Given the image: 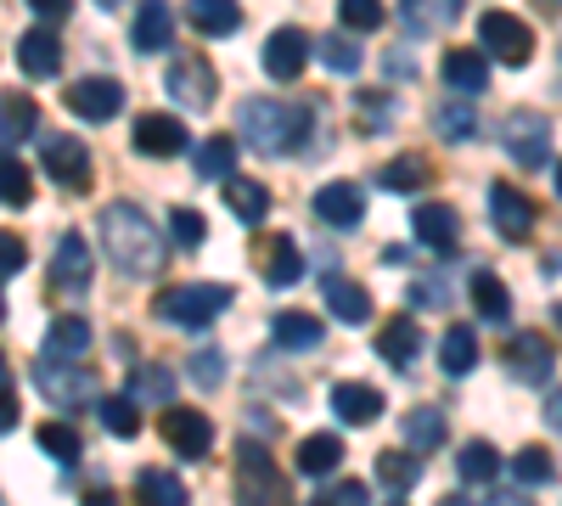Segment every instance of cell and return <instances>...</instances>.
Instances as JSON below:
<instances>
[{
	"label": "cell",
	"mask_w": 562,
	"mask_h": 506,
	"mask_svg": "<svg viewBox=\"0 0 562 506\" xmlns=\"http://www.w3.org/2000/svg\"><path fill=\"white\" fill-rule=\"evenodd\" d=\"M102 248H108L113 270H124V276H158L164 270V232H153L147 209H135V203L102 209Z\"/></svg>",
	"instance_id": "obj_1"
},
{
	"label": "cell",
	"mask_w": 562,
	"mask_h": 506,
	"mask_svg": "<svg viewBox=\"0 0 562 506\" xmlns=\"http://www.w3.org/2000/svg\"><path fill=\"white\" fill-rule=\"evenodd\" d=\"M237 130H243V142L259 147V153H299V142H310V130H315V108L310 102L254 97V102H243Z\"/></svg>",
	"instance_id": "obj_2"
},
{
	"label": "cell",
	"mask_w": 562,
	"mask_h": 506,
	"mask_svg": "<svg viewBox=\"0 0 562 506\" xmlns=\"http://www.w3.org/2000/svg\"><path fill=\"white\" fill-rule=\"evenodd\" d=\"M231 310V288H214V282H192V288H164L153 315L169 321V327H209Z\"/></svg>",
	"instance_id": "obj_3"
},
{
	"label": "cell",
	"mask_w": 562,
	"mask_h": 506,
	"mask_svg": "<svg viewBox=\"0 0 562 506\" xmlns=\"http://www.w3.org/2000/svg\"><path fill=\"white\" fill-rule=\"evenodd\" d=\"M34 389L52 400L57 411H74V405H90V400H97V372H90V366H74L68 355H40Z\"/></svg>",
	"instance_id": "obj_4"
},
{
	"label": "cell",
	"mask_w": 562,
	"mask_h": 506,
	"mask_svg": "<svg viewBox=\"0 0 562 506\" xmlns=\"http://www.w3.org/2000/svg\"><path fill=\"white\" fill-rule=\"evenodd\" d=\"M479 45H484V57H495L506 68H524L535 57V29L524 18H512V12H484L479 18Z\"/></svg>",
	"instance_id": "obj_5"
},
{
	"label": "cell",
	"mask_w": 562,
	"mask_h": 506,
	"mask_svg": "<svg viewBox=\"0 0 562 506\" xmlns=\"http://www.w3.org/2000/svg\"><path fill=\"white\" fill-rule=\"evenodd\" d=\"M501 147L518 169H540L551 158V119L535 113V108H518L506 124H501Z\"/></svg>",
	"instance_id": "obj_6"
},
{
	"label": "cell",
	"mask_w": 562,
	"mask_h": 506,
	"mask_svg": "<svg viewBox=\"0 0 562 506\" xmlns=\"http://www.w3.org/2000/svg\"><path fill=\"white\" fill-rule=\"evenodd\" d=\"M63 102H68V113L85 119V124H108V119L124 113V85H119V79H74Z\"/></svg>",
	"instance_id": "obj_7"
},
{
	"label": "cell",
	"mask_w": 562,
	"mask_h": 506,
	"mask_svg": "<svg viewBox=\"0 0 562 506\" xmlns=\"http://www.w3.org/2000/svg\"><path fill=\"white\" fill-rule=\"evenodd\" d=\"M40 164L68 192H79L90 180V147L79 142V135H45V142H40Z\"/></svg>",
	"instance_id": "obj_8"
},
{
	"label": "cell",
	"mask_w": 562,
	"mask_h": 506,
	"mask_svg": "<svg viewBox=\"0 0 562 506\" xmlns=\"http://www.w3.org/2000/svg\"><path fill=\"white\" fill-rule=\"evenodd\" d=\"M164 439H169V450L180 456V462H203V456L214 450V423L203 417V411L175 405V411H164Z\"/></svg>",
	"instance_id": "obj_9"
},
{
	"label": "cell",
	"mask_w": 562,
	"mask_h": 506,
	"mask_svg": "<svg viewBox=\"0 0 562 506\" xmlns=\"http://www.w3.org/2000/svg\"><path fill=\"white\" fill-rule=\"evenodd\" d=\"M130 142H135L140 158H180L186 147H192V135H186V124L169 119V113H140L135 130H130Z\"/></svg>",
	"instance_id": "obj_10"
},
{
	"label": "cell",
	"mask_w": 562,
	"mask_h": 506,
	"mask_svg": "<svg viewBox=\"0 0 562 506\" xmlns=\"http://www.w3.org/2000/svg\"><path fill=\"white\" fill-rule=\"evenodd\" d=\"M169 97L186 108V113H209L214 97H220V85H214V68L203 57H180L169 68Z\"/></svg>",
	"instance_id": "obj_11"
},
{
	"label": "cell",
	"mask_w": 562,
	"mask_h": 506,
	"mask_svg": "<svg viewBox=\"0 0 562 506\" xmlns=\"http://www.w3.org/2000/svg\"><path fill=\"white\" fill-rule=\"evenodd\" d=\"M490 220H495V232L506 243H524L535 232V203L524 187H506V180H495L490 187Z\"/></svg>",
	"instance_id": "obj_12"
},
{
	"label": "cell",
	"mask_w": 562,
	"mask_h": 506,
	"mask_svg": "<svg viewBox=\"0 0 562 506\" xmlns=\"http://www.w3.org/2000/svg\"><path fill=\"white\" fill-rule=\"evenodd\" d=\"M506 366H512V378L518 383H551V372H557V344L551 338H540V333H518L512 338V349H506Z\"/></svg>",
	"instance_id": "obj_13"
},
{
	"label": "cell",
	"mask_w": 562,
	"mask_h": 506,
	"mask_svg": "<svg viewBox=\"0 0 562 506\" xmlns=\"http://www.w3.org/2000/svg\"><path fill=\"white\" fill-rule=\"evenodd\" d=\"M237 490H243V501H288V479L270 468V456L259 445L237 450Z\"/></svg>",
	"instance_id": "obj_14"
},
{
	"label": "cell",
	"mask_w": 562,
	"mask_h": 506,
	"mask_svg": "<svg viewBox=\"0 0 562 506\" xmlns=\"http://www.w3.org/2000/svg\"><path fill=\"white\" fill-rule=\"evenodd\" d=\"M310 34L304 29H276L270 40H265V74L270 79H281V85H293L304 68H310Z\"/></svg>",
	"instance_id": "obj_15"
},
{
	"label": "cell",
	"mask_w": 562,
	"mask_h": 506,
	"mask_svg": "<svg viewBox=\"0 0 562 506\" xmlns=\"http://www.w3.org/2000/svg\"><path fill=\"white\" fill-rule=\"evenodd\" d=\"M169 40H175V7H169V0H135V29H130L135 52L140 57L169 52Z\"/></svg>",
	"instance_id": "obj_16"
},
{
	"label": "cell",
	"mask_w": 562,
	"mask_h": 506,
	"mask_svg": "<svg viewBox=\"0 0 562 506\" xmlns=\"http://www.w3.org/2000/svg\"><path fill=\"white\" fill-rule=\"evenodd\" d=\"M52 288H57L63 299L90 293V243H85L79 232H68V237L57 243V259H52Z\"/></svg>",
	"instance_id": "obj_17"
},
{
	"label": "cell",
	"mask_w": 562,
	"mask_h": 506,
	"mask_svg": "<svg viewBox=\"0 0 562 506\" xmlns=\"http://www.w3.org/2000/svg\"><path fill=\"white\" fill-rule=\"evenodd\" d=\"M445 85L456 90V97H479V90L490 85V57H484V45H450L445 63H439Z\"/></svg>",
	"instance_id": "obj_18"
},
{
	"label": "cell",
	"mask_w": 562,
	"mask_h": 506,
	"mask_svg": "<svg viewBox=\"0 0 562 506\" xmlns=\"http://www.w3.org/2000/svg\"><path fill=\"white\" fill-rule=\"evenodd\" d=\"M411 232H416V243H422V248L450 254V248L461 243V214H456L450 203H416V214H411Z\"/></svg>",
	"instance_id": "obj_19"
},
{
	"label": "cell",
	"mask_w": 562,
	"mask_h": 506,
	"mask_svg": "<svg viewBox=\"0 0 562 506\" xmlns=\"http://www.w3.org/2000/svg\"><path fill=\"white\" fill-rule=\"evenodd\" d=\"M34 130H40L34 97H23V90H0V153L34 142Z\"/></svg>",
	"instance_id": "obj_20"
},
{
	"label": "cell",
	"mask_w": 562,
	"mask_h": 506,
	"mask_svg": "<svg viewBox=\"0 0 562 506\" xmlns=\"http://www.w3.org/2000/svg\"><path fill=\"white\" fill-rule=\"evenodd\" d=\"M315 220L338 225V232L360 225V220H366V198H360L355 180H333V187H321V192H315Z\"/></svg>",
	"instance_id": "obj_21"
},
{
	"label": "cell",
	"mask_w": 562,
	"mask_h": 506,
	"mask_svg": "<svg viewBox=\"0 0 562 506\" xmlns=\"http://www.w3.org/2000/svg\"><path fill=\"white\" fill-rule=\"evenodd\" d=\"M18 68H23L29 79H57V74H63V40H57L52 29H29V34L18 40Z\"/></svg>",
	"instance_id": "obj_22"
},
{
	"label": "cell",
	"mask_w": 562,
	"mask_h": 506,
	"mask_svg": "<svg viewBox=\"0 0 562 506\" xmlns=\"http://www.w3.org/2000/svg\"><path fill=\"white\" fill-rule=\"evenodd\" d=\"M220 198H225V209L237 214L243 225H259V220L270 214V187H259V180H248V175H237V169L220 180Z\"/></svg>",
	"instance_id": "obj_23"
},
{
	"label": "cell",
	"mask_w": 562,
	"mask_h": 506,
	"mask_svg": "<svg viewBox=\"0 0 562 506\" xmlns=\"http://www.w3.org/2000/svg\"><path fill=\"white\" fill-rule=\"evenodd\" d=\"M333 411H338V423H349V428H371L383 417V394L371 383H338L333 389Z\"/></svg>",
	"instance_id": "obj_24"
},
{
	"label": "cell",
	"mask_w": 562,
	"mask_h": 506,
	"mask_svg": "<svg viewBox=\"0 0 562 506\" xmlns=\"http://www.w3.org/2000/svg\"><path fill=\"white\" fill-rule=\"evenodd\" d=\"M321 299H326V310H333L338 321H349V327L371 321V293L360 282H349V276H321Z\"/></svg>",
	"instance_id": "obj_25"
},
{
	"label": "cell",
	"mask_w": 562,
	"mask_h": 506,
	"mask_svg": "<svg viewBox=\"0 0 562 506\" xmlns=\"http://www.w3.org/2000/svg\"><path fill=\"white\" fill-rule=\"evenodd\" d=\"M293 468H299L304 479H333V473L344 468V439H338V434H310V439H299Z\"/></svg>",
	"instance_id": "obj_26"
},
{
	"label": "cell",
	"mask_w": 562,
	"mask_h": 506,
	"mask_svg": "<svg viewBox=\"0 0 562 506\" xmlns=\"http://www.w3.org/2000/svg\"><path fill=\"white\" fill-rule=\"evenodd\" d=\"M186 23L209 40H225V34L243 29V7L237 0H186Z\"/></svg>",
	"instance_id": "obj_27"
},
{
	"label": "cell",
	"mask_w": 562,
	"mask_h": 506,
	"mask_svg": "<svg viewBox=\"0 0 562 506\" xmlns=\"http://www.w3.org/2000/svg\"><path fill=\"white\" fill-rule=\"evenodd\" d=\"M378 484H383V495H411L416 484H422V450H383L378 456Z\"/></svg>",
	"instance_id": "obj_28"
},
{
	"label": "cell",
	"mask_w": 562,
	"mask_h": 506,
	"mask_svg": "<svg viewBox=\"0 0 562 506\" xmlns=\"http://www.w3.org/2000/svg\"><path fill=\"white\" fill-rule=\"evenodd\" d=\"M378 355L389 360V366H400V372H405V366L422 355V327H416V321L411 315H400V321H389V327L378 333Z\"/></svg>",
	"instance_id": "obj_29"
},
{
	"label": "cell",
	"mask_w": 562,
	"mask_h": 506,
	"mask_svg": "<svg viewBox=\"0 0 562 506\" xmlns=\"http://www.w3.org/2000/svg\"><path fill=\"white\" fill-rule=\"evenodd\" d=\"M304 282V254L293 248V237H270L265 248V288H293Z\"/></svg>",
	"instance_id": "obj_30"
},
{
	"label": "cell",
	"mask_w": 562,
	"mask_h": 506,
	"mask_svg": "<svg viewBox=\"0 0 562 506\" xmlns=\"http://www.w3.org/2000/svg\"><path fill=\"white\" fill-rule=\"evenodd\" d=\"M473 310L484 321H495V327H506V321H512V293H506V282H501L495 270H473Z\"/></svg>",
	"instance_id": "obj_31"
},
{
	"label": "cell",
	"mask_w": 562,
	"mask_h": 506,
	"mask_svg": "<svg viewBox=\"0 0 562 506\" xmlns=\"http://www.w3.org/2000/svg\"><path fill=\"white\" fill-rule=\"evenodd\" d=\"M40 355H68V360L90 355V321H85V315H57L52 333H45V349H40Z\"/></svg>",
	"instance_id": "obj_32"
},
{
	"label": "cell",
	"mask_w": 562,
	"mask_h": 506,
	"mask_svg": "<svg viewBox=\"0 0 562 506\" xmlns=\"http://www.w3.org/2000/svg\"><path fill=\"white\" fill-rule=\"evenodd\" d=\"M456 468H461L467 484H495L501 479V450L490 439H467L461 456H456Z\"/></svg>",
	"instance_id": "obj_33"
},
{
	"label": "cell",
	"mask_w": 562,
	"mask_h": 506,
	"mask_svg": "<svg viewBox=\"0 0 562 506\" xmlns=\"http://www.w3.org/2000/svg\"><path fill=\"white\" fill-rule=\"evenodd\" d=\"M130 400L135 405H169L175 400V372L169 366H135L130 372Z\"/></svg>",
	"instance_id": "obj_34"
},
{
	"label": "cell",
	"mask_w": 562,
	"mask_h": 506,
	"mask_svg": "<svg viewBox=\"0 0 562 506\" xmlns=\"http://www.w3.org/2000/svg\"><path fill=\"white\" fill-rule=\"evenodd\" d=\"M270 333H276L281 349H315V344H321V321L304 315V310H281V315L270 321Z\"/></svg>",
	"instance_id": "obj_35"
},
{
	"label": "cell",
	"mask_w": 562,
	"mask_h": 506,
	"mask_svg": "<svg viewBox=\"0 0 562 506\" xmlns=\"http://www.w3.org/2000/svg\"><path fill=\"white\" fill-rule=\"evenodd\" d=\"M405 445L411 450H439L445 445V411H434V405H416V411H405Z\"/></svg>",
	"instance_id": "obj_36"
},
{
	"label": "cell",
	"mask_w": 562,
	"mask_h": 506,
	"mask_svg": "<svg viewBox=\"0 0 562 506\" xmlns=\"http://www.w3.org/2000/svg\"><path fill=\"white\" fill-rule=\"evenodd\" d=\"M439 360H445V378H467L479 366V338L473 327H450L445 344H439Z\"/></svg>",
	"instance_id": "obj_37"
},
{
	"label": "cell",
	"mask_w": 562,
	"mask_h": 506,
	"mask_svg": "<svg viewBox=\"0 0 562 506\" xmlns=\"http://www.w3.org/2000/svg\"><path fill=\"white\" fill-rule=\"evenodd\" d=\"M512 479H518L524 490H546V484H557V462H551V450H540V445L518 450V456H512Z\"/></svg>",
	"instance_id": "obj_38"
},
{
	"label": "cell",
	"mask_w": 562,
	"mask_h": 506,
	"mask_svg": "<svg viewBox=\"0 0 562 506\" xmlns=\"http://www.w3.org/2000/svg\"><path fill=\"white\" fill-rule=\"evenodd\" d=\"M310 52L333 68V74H360V45H355L349 34H315Z\"/></svg>",
	"instance_id": "obj_39"
},
{
	"label": "cell",
	"mask_w": 562,
	"mask_h": 506,
	"mask_svg": "<svg viewBox=\"0 0 562 506\" xmlns=\"http://www.w3.org/2000/svg\"><path fill=\"white\" fill-rule=\"evenodd\" d=\"M97 411H102V428L113 439H135L140 434V411H135L130 394H108V400H97Z\"/></svg>",
	"instance_id": "obj_40"
},
{
	"label": "cell",
	"mask_w": 562,
	"mask_h": 506,
	"mask_svg": "<svg viewBox=\"0 0 562 506\" xmlns=\"http://www.w3.org/2000/svg\"><path fill=\"white\" fill-rule=\"evenodd\" d=\"M0 203L7 209H29L34 203V180H29V169L12 153H0Z\"/></svg>",
	"instance_id": "obj_41"
},
{
	"label": "cell",
	"mask_w": 562,
	"mask_h": 506,
	"mask_svg": "<svg viewBox=\"0 0 562 506\" xmlns=\"http://www.w3.org/2000/svg\"><path fill=\"white\" fill-rule=\"evenodd\" d=\"M231 169H237V142H231V135H209V142H198V175L225 180Z\"/></svg>",
	"instance_id": "obj_42"
},
{
	"label": "cell",
	"mask_w": 562,
	"mask_h": 506,
	"mask_svg": "<svg viewBox=\"0 0 562 506\" xmlns=\"http://www.w3.org/2000/svg\"><path fill=\"white\" fill-rule=\"evenodd\" d=\"M40 450L52 456V462L74 468L79 450H85V439H79V428H68V423H45V428H40Z\"/></svg>",
	"instance_id": "obj_43"
},
{
	"label": "cell",
	"mask_w": 562,
	"mask_h": 506,
	"mask_svg": "<svg viewBox=\"0 0 562 506\" xmlns=\"http://www.w3.org/2000/svg\"><path fill=\"white\" fill-rule=\"evenodd\" d=\"M445 18H456L450 7H434V0H400V23H405V34H434Z\"/></svg>",
	"instance_id": "obj_44"
},
{
	"label": "cell",
	"mask_w": 562,
	"mask_h": 506,
	"mask_svg": "<svg viewBox=\"0 0 562 506\" xmlns=\"http://www.w3.org/2000/svg\"><path fill=\"white\" fill-rule=\"evenodd\" d=\"M338 18H344V29L371 34V29L389 23V7H383V0H338Z\"/></svg>",
	"instance_id": "obj_45"
},
{
	"label": "cell",
	"mask_w": 562,
	"mask_h": 506,
	"mask_svg": "<svg viewBox=\"0 0 562 506\" xmlns=\"http://www.w3.org/2000/svg\"><path fill=\"white\" fill-rule=\"evenodd\" d=\"M135 490H140V495H147L153 506H180V501H186V490H180V479H175V473H164V468H147V473H140V479H135Z\"/></svg>",
	"instance_id": "obj_46"
},
{
	"label": "cell",
	"mask_w": 562,
	"mask_h": 506,
	"mask_svg": "<svg viewBox=\"0 0 562 506\" xmlns=\"http://www.w3.org/2000/svg\"><path fill=\"white\" fill-rule=\"evenodd\" d=\"M383 187L389 192H416V187H428V164H422V158H394L389 169H383Z\"/></svg>",
	"instance_id": "obj_47"
},
{
	"label": "cell",
	"mask_w": 562,
	"mask_h": 506,
	"mask_svg": "<svg viewBox=\"0 0 562 506\" xmlns=\"http://www.w3.org/2000/svg\"><path fill=\"white\" fill-rule=\"evenodd\" d=\"M203 232H209V225H203L198 209H175V214H169V237H175L186 254H198V248H203Z\"/></svg>",
	"instance_id": "obj_48"
},
{
	"label": "cell",
	"mask_w": 562,
	"mask_h": 506,
	"mask_svg": "<svg viewBox=\"0 0 562 506\" xmlns=\"http://www.w3.org/2000/svg\"><path fill=\"white\" fill-rule=\"evenodd\" d=\"M186 372H192L198 389H220L225 383V355L220 349H198L192 360H186Z\"/></svg>",
	"instance_id": "obj_49"
},
{
	"label": "cell",
	"mask_w": 562,
	"mask_h": 506,
	"mask_svg": "<svg viewBox=\"0 0 562 506\" xmlns=\"http://www.w3.org/2000/svg\"><path fill=\"white\" fill-rule=\"evenodd\" d=\"M461 102H467V97H461ZM461 102H456V108L445 102V108L434 113V130L445 135V142H467V135H473V130H479V124H473V113H467Z\"/></svg>",
	"instance_id": "obj_50"
},
{
	"label": "cell",
	"mask_w": 562,
	"mask_h": 506,
	"mask_svg": "<svg viewBox=\"0 0 562 506\" xmlns=\"http://www.w3.org/2000/svg\"><path fill=\"white\" fill-rule=\"evenodd\" d=\"M411 299H416V304H428V310H450V293H445L439 276H422V282L411 288Z\"/></svg>",
	"instance_id": "obj_51"
},
{
	"label": "cell",
	"mask_w": 562,
	"mask_h": 506,
	"mask_svg": "<svg viewBox=\"0 0 562 506\" xmlns=\"http://www.w3.org/2000/svg\"><path fill=\"white\" fill-rule=\"evenodd\" d=\"M23 265H29V248H23V237L0 232V276H12V270H23Z\"/></svg>",
	"instance_id": "obj_52"
},
{
	"label": "cell",
	"mask_w": 562,
	"mask_h": 506,
	"mask_svg": "<svg viewBox=\"0 0 562 506\" xmlns=\"http://www.w3.org/2000/svg\"><path fill=\"white\" fill-rule=\"evenodd\" d=\"M326 501H333V506H360V501H371V490H366L360 479H344V484L326 490Z\"/></svg>",
	"instance_id": "obj_53"
},
{
	"label": "cell",
	"mask_w": 562,
	"mask_h": 506,
	"mask_svg": "<svg viewBox=\"0 0 562 506\" xmlns=\"http://www.w3.org/2000/svg\"><path fill=\"white\" fill-rule=\"evenodd\" d=\"M383 68H389V79H416V63H411V52H405V45L383 57Z\"/></svg>",
	"instance_id": "obj_54"
},
{
	"label": "cell",
	"mask_w": 562,
	"mask_h": 506,
	"mask_svg": "<svg viewBox=\"0 0 562 506\" xmlns=\"http://www.w3.org/2000/svg\"><path fill=\"white\" fill-rule=\"evenodd\" d=\"M29 7H34L45 23H63V18L74 12V0H29Z\"/></svg>",
	"instance_id": "obj_55"
},
{
	"label": "cell",
	"mask_w": 562,
	"mask_h": 506,
	"mask_svg": "<svg viewBox=\"0 0 562 506\" xmlns=\"http://www.w3.org/2000/svg\"><path fill=\"white\" fill-rule=\"evenodd\" d=\"M12 428H18V394L0 383V434H12Z\"/></svg>",
	"instance_id": "obj_56"
},
{
	"label": "cell",
	"mask_w": 562,
	"mask_h": 506,
	"mask_svg": "<svg viewBox=\"0 0 562 506\" xmlns=\"http://www.w3.org/2000/svg\"><path fill=\"white\" fill-rule=\"evenodd\" d=\"M546 423L562 434V389H551V394H546Z\"/></svg>",
	"instance_id": "obj_57"
},
{
	"label": "cell",
	"mask_w": 562,
	"mask_h": 506,
	"mask_svg": "<svg viewBox=\"0 0 562 506\" xmlns=\"http://www.w3.org/2000/svg\"><path fill=\"white\" fill-rule=\"evenodd\" d=\"M0 383H7V355H0Z\"/></svg>",
	"instance_id": "obj_58"
},
{
	"label": "cell",
	"mask_w": 562,
	"mask_h": 506,
	"mask_svg": "<svg viewBox=\"0 0 562 506\" xmlns=\"http://www.w3.org/2000/svg\"><path fill=\"white\" fill-rule=\"evenodd\" d=\"M551 321H557V327H562V304H557V310H551Z\"/></svg>",
	"instance_id": "obj_59"
},
{
	"label": "cell",
	"mask_w": 562,
	"mask_h": 506,
	"mask_svg": "<svg viewBox=\"0 0 562 506\" xmlns=\"http://www.w3.org/2000/svg\"><path fill=\"white\" fill-rule=\"evenodd\" d=\"M557 198H562V164H557Z\"/></svg>",
	"instance_id": "obj_60"
},
{
	"label": "cell",
	"mask_w": 562,
	"mask_h": 506,
	"mask_svg": "<svg viewBox=\"0 0 562 506\" xmlns=\"http://www.w3.org/2000/svg\"><path fill=\"white\" fill-rule=\"evenodd\" d=\"M445 7H450V12H456V7H461V0H445Z\"/></svg>",
	"instance_id": "obj_61"
},
{
	"label": "cell",
	"mask_w": 562,
	"mask_h": 506,
	"mask_svg": "<svg viewBox=\"0 0 562 506\" xmlns=\"http://www.w3.org/2000/svg\"><path fill=\"white\" fill-rule=\"evenodd\" d=\"M102 7H119V0H102Z\"/></svg>",
	"instance_id": "obj_62"
},
{
	"label": "cell",
	"mask_w": 562,
	"mask_h": 506,
	"mask_svg": "<svg viewBox=\"0 0 562 506\" xmlns=\"http://www.w3.org/2000/svg\"><path fill=\"white\" fill-rule=\"evenodd\" d=\"M0 315H7V299H0Z\"/></svg>",
	"instance_id": "obj_63"
}]
</instances>
